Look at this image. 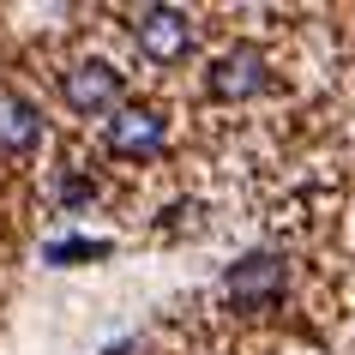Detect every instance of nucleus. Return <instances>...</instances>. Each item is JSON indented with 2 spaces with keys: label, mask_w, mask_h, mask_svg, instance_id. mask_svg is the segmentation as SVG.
<instances>
[{
  "label": "nucleus",
  "mask_w": 355,
  "mask_h": 355,
  "mask_svg": "<svg viewBox=\"0 0 355 355\" xmlns=\"http://www.w3.org/2000/svg\"><path fill=\"white\" fill-rule=\"evenodd\" d=\"M223 295L235 313H259V307H271V301L283 295V259L277 253H247V259L229 265L223 277Z\"/></svg>",
  "instance_id": "nucleus-1"
},
{
  "label": "nucleus",
  "mask_w": 355,
  "mask_h": 355,
  "mask_svg": "<svg viewBox=\"0 0 355 355\" xmlns=\"http://www.w3.org/2000/svg\"><path fill=\"white\" fill-rule=\"evenodd\" d=\"M60 96L78 114H114L121 109V73L103 67V60H85V67H73V73L60 78Z\"/></svg>",
  "instance_id": "nucleus-2"
},
{
  "label": "nucleus",
  "mask_w": 355,
  "mask_h": 355,
  "mask_svg": "<svg viewBox=\"0 0 355 355\" xmlns=\"http://www.w3.org/2000/svg\"><path fill=\"white\" fill-rule=\"evenodd\" d=\"M132 37H139V49H145L150 60H181L193 49V24H187V12H175V6H145L139 24H132Z\"/></svg>",
  "instance_id": "nucleus-3"
},
{
  "label": "nucleus",
  "mask_w": 355,
  "mask_h": 355,
  "mask_svg": "<svg viewBox=\"0 0 355 355\" xmlns=\"http://www.w3.org/2000/svg\"><path fill=\"white\" fill-rule=\"evenodd\" d=\"M265 85V55L253 49V42H235L229 55L211 60V96H223V103H241V96H253Z\"/></svg>",
  "instance_id": "nucleus-4"
},
{
  "label": "nucleus",
  "mask_w": 355,
  "mask_h": 355,
  "mask_svg": "<svg viewBox=\"0 0 355 355\" xmlns=\"http://www.w3.org/2000/svg\"><path fill=\"white\" fill-rule=\"evenodd\" d=\"M163 114L157 109H114V121H109V150L114 157H150V150H163Z\"/></svg>",
  "instance_id": "nucleus-5"
},
{
  "label": "nucleus",
  "mask_w": 355,
  "mask_h": 355,
  "mask_svg": "<svg viewBox=\"0 0 355 355\" xmlns=\"http://www.w3.org/2000/svg\"><path fill=\"white\" fill-rule=\"evenodd\" d=\"M42 139V121H37V109L24 103V96H0V150H31Z\"/></svg>",
  "instance_id": "nucleus-6"
},
{
  "label": "nucleus",
  "mask_w": 355,
  "mask_h": 355,
  "mask_svg": "<svg viewBox=\"0 0 355 355\" xmlns=\"http://www.w3.org/2000/svg\"><path fill=\"white\" fill-rule=\"evenodd\" d=\"M109 241H55L49 247V265H67V259H103Z\"/></svg>",
  "instance_id": "nucleus-7"
}]
</instances>
